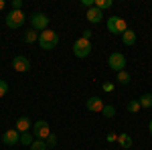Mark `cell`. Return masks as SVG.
<instances>
[{
	"mask_svg": "<svg viewBox=\"0 0 152 150\" xmlns=\"http://www.w3.org/2000/svg\"><path fill=\"white\" fill-rule=\"evenodd\" d=\"M39 45L41 49H45V51H51V49H55L59 45V35L55 31H43L41 35H39Z\"/></svg>",
	"mask_w": 152,
	"mask_h": 150,
	"instance_id": "cell-1",
	"label": "cell"
},
{
	"mask_svg": "<svg viewBox=\"0 0 152 150\" xmlns=\"http://www.w3.org/2000/svg\"><path fill=\"white\" fill-rule=\"evenodd\" d=\"M107 31L112 33V35H124L126 31H128V24L124 18H120V16H110L107 18Z\"/></svg>",
	"mask_w": 152,
	"mask_h": 150,
	"instance_id": "cell-2",
	"label": "cell"
},
{
	"mask_svg": "<svg viewBox=\"0 0 152 150\" xmlns=\"http://www.w3.org/2000/svg\"><path fill=\"white\" fill-rule=\"evenodd\" d=\"M89 53H91V43L87 41V39H77L75 43H73V55L79 59H85L89 57Z\"/></svg>",
	"mask_w": 152,
	"mask_h": 150,
	"instance_id": "cell-3",
	"label": "cell"
},
{
	"mask_svg": "<svg viewBox=\"0 0 152 150\" xmlns=\"http://www.w3.org/2000/svg\"><path fill=\"white\" fill-rule=\"evenodd\" d=\"M33 136L37 140H47L51 136V128H49V122L45 120H37L33 124Z\"/></svg>",
	"mask_w": 152,
	"mask_h": 150,
	"instance_id": "cell-4",
	"label": "cell"
},
{
	"mask_svg": "<svg viewBox=\"0 0 152 150\" xmlns=\"http://www.w3.org/2000/svg\"><path fill=\"white\" fill-rule=\"evenodd\" d=\"M26 20V16H24L23 10H10L6 14V26L8 29H20Z\"/></svg>",
	"mask_w": 152,
	"mask_h": 150,
	"instance_id": "cell-5",
	"label": "cell"
},
{
	"mask_svg": "<svg viewBox=\"0 0 152 150\" xmlns=\"http://www.w3.org/2000/svg\"><path fill=\"white\" fill-rule=\"evenodd\" d=\"M107 65H110V69L120 73V71L126 69V57L122 55V53H112L110 59H107Z\"/></svg>",
	"mask_w": 152,
	"mask_h": 150,
	"instance_id": "cell-6",
	"label": "cell"
},
{
	"mask_svg": "<svg viewBox=\"0 0 152 150\" xmlns=\"http://www.w3.org/2000/svg\"><path fill=\"white\" fill-rule=\"evenodd\" d=\"M31 24H33V29L35 31H47L49 26V16L47 14H43V12H35L33 16H31Z\"/></svg>",
	"mask_w": 152,
	"mask_h": 150,
	"instance_id": "cell-7",
	"label": "cell"
},
{
	"mask_svg": "<svg viewBox=\"0 0 152 150\" xmlns=\"http://www.w3.org/2000/svg\"><path fill=\"white\" fill-rule=\"evenodd\" d=\"M12 67H14V71H18V73H26V71H31V61H28V57H24V55H16V57L12 59Z\"/></svg>",
	"mask_w": 152,
	"mask_h": 150,
	"instance_id": "cell-8",
	"label": "cell"
},
{
	"mask_svg": "<svg viewBox=\"0 0 152 150\" xmlns=\"http://www.w3.org/2000/svg\"><path fill=\"white\" fill-rule=\"evenodd\" d=\"M2 142L6 144V146H14V144H18L20 142V132L14 128V130H6L4 134H2Z\"/></svg>",
	"mask_w": 152,
	"mask_h": 150,
	"instance_id": "cell-9",
	"label": "cell"
},
{
	"mask_svg": "<svg viewBox=\"0 0 152 150\" xmlns=\"http://www.w3.org/2000/svg\"><path fill=\"white\" fill-rule=\"evenodd\" d=\"M87 110H89V112H95V114H97V112H104V102H102V97H97V95H91V97H87Z\"/></svg>",
	"mask_w": 152,
	"mask_h": 150,
	"instance_id": "cell-10",
	"label": "cell"
},
{
	"mask_svg": "<svg viewBox=\"0 0 152 150\" xmlns=\"http://www.w3.org/2000/svg\"><path fill=\"white\" fill-rule=\"evenodd\" d=\"M102 18H104V10H99V8H95V6H91V8L87 10V20L91 24L102 23Z\"/></svg>",
	"mask_w": 152,
	"mask_h": 150,
	"instance_id": "cell-11",
	"label": "cell"
},
{
	"mask_svg": "<svg viewBox=\"0 0 152 150\" xmlns=\"http://www.w3.org/2000/svg\"><path fill=\"white\" fill-rule=\"evenodd\" d=\"M16 130H18L20 134L31 132V130H33V122H31L26 116H23V118H18V120H16Z\"/></svg>",
	"mask_w": 152,
	"mask_h": 150,
	"instance_id": "cell-12",
	"label": "cell"
},
{
	"mask_svg": "<svg viewBox=\"0 0 152 150\" xmlns=\"http://www.w3.org/2000/svg\"><path fill=\"white\" fill-rule=\"evenodd\" d=\"M122 41H124V45L132 47L134 43H136V31H132V29H128L124 35H122Z\"/></svg>",
	"mask_w": 152,
	"mask_h": 150,
	"instance_id": "cell-13",
	"label": "cell"
},
{
	"mask_svg": "<svg viewBox=\"0 0 152 150\" xmlns=\"http://www.w3.org/2000/svg\"><path fill=\"white\" fill-rule=\"evenodd\" d=\"M118 144H120V146H122V148H132V136H130V134H120V136H118Z\"/></svg>",
	"mask_w": 152,
	"mask_h": 150,
	"instance_id": "cell-14",
	"label": "cell"
},
{
	"mask_svg": "<svg viewBox=\"0 0 152 150\" xmlns=\"http://www.w3.org/2000/svg\"><path fill=\"white\" fill-rule=\"evenodd\" d=\"M130 79H132V77H130V73H128L126 69H124V71H120V73H116V81L120 83V85H128Z\"/></svg>",
	"mask_w": 152,
	"mask_h": 150,
	"instance_id": "cell-15",
	"label": "cell"
},
{
	"mask_svg": "<svg viewBox=\"0 0 152 150\" xmlns=\"http://www.w3.org/2000/svg\"><path fill=\"white\" fill-rule=\"evenodd\" d=\"M138 102H140V105L144 108V110H150L152 108V93H144Z\"/></svg>",
	"mask_w": 152,
	"mask_h": 150,
	"instance_id": "cell-16",
	"label": "cell"
},
{
	"mask_svg": "<svg viewBox=\"0 0 152 150\" xmlns=\"http://www.w3.org/2000/svg\"><path fill=\"white\" fill-rule=\"evenodd\" d=\"M35 41H39V33H37L35 29H28L24 33V43H35Z\"/></svg>",
	"mask_w": 152,
	"mask_h": 150,
	"instance_id": "cell-17",
	"label": "cell"
},
{
	"mask_svg": "<svg viewBox=\"0 0 152 150\" xmlns=\"http://www.w3.org/2000/svg\"><path fill=\"white\" fill-rule=\"evenodd\" d=\"M112 6H114L112 0H95V8H99V10H107Z\"/></svg>",
	"mask_w": 152,
	"mask_h": 150,
	"instance_id": "cell-18",
	"label": "cell"
},
{
	"mask_svg": "<svg viewBox=\"0 0 152 150\" xmlns=\"http://www.w3.org/2000/svg\"><path fill=\"white\" fill-rule=\"evenodd\" d=\"M140 110H142V105H140V102H138V100L128 102V112H130V114H138Z\"/></svg>",
	"mask_w": 152,
	"mask_h": 150,
	"instance_id": "cell-19",
	"label": "cell"
},
{
	"mask_svg": "<svg viewBox=\"0 0 152 150\" xmlns=\"http://www.w3.org/2000/svg\"><path fill=\"white\" fill-rule=\"evenodd\" d=\"M20 142H23L24 146H31V144L35 142V136H33L31 132H24V134H20Z\"/></svg>",
	"mask_w": 152,
	"mask_h": 150,
	"instance_id": "cell-20",
	"label": "cell"
},
{
	"mask_svg": "<svg viewBox=\"0 0 152 150\" xmlns=\"http://www.w3.org/2000/svg\"><path fill=\"white\" fill-rule=\"evenodd\" d=\"M31 150H49V148H47V142H45V140H37L35 138V142L31 144Z\"/></svg>",
	"mask_w": 152,
	"mask_h": 150,
	"instance_id": "cell-21",
	"label": "cell"
},
{
	"mask_svg": "<svg viewBox=\"0 0 152 150\" xmlns=\"http://www.w3.org/2000/svg\"><path fill=\"white\" fill-rule=\"evenodd\" d=\"M45 142H47V148L49 150H55V148H57V136H55L53 132H51V136H49Z\"/></svg>",
	"mask_w": 152,
	"mask_h": 150,
	"instance_id": "cell-22",
	"label": "cell"
},
{
	"mask_svg": "<svg viewBox=\"0 0 152 150\" xmlns=\"http://www.w3.org/2000/svg\"><path fill=\"white\" fill-rule=\"evenodd\" d=\"M102 114H104L105 118H114V116H116V108H114V105H104V112H102Z\"/></svg>",
	"mask_w": 152,
	"mask_h": 150,
	"instance_id": "cell-23",
	"label": "cell"
},
{
	"mask_svg": "<svg viewBox=\"0 0 152 150\" xmlns=\"http://www.w3.org/2000/svg\"><path fill=\"white\" fill-rule=\"evenodd\" d=\"M6 93H8V83L4 79H0V97H4Z\"/></svg>",
	"mask_w": 152,
	"mask_h": 150,
	"instance_id": "cell-24",
	"label": "cell"
},
{
	"mask_svg": "<svg viewBox=\"0 0 152 150\" xmlns=\"http://www.w3.org/2000/svg\"><path fill=\"white\" fill-rule=\"evenodd\" d=\"M12 10H23V2L20 0H14L12 2Z\"/></svg>",
	"mask_w": 152,
	"mask_h": 150,
	"instance_id": "cell-25",
	"label": "cell"
},
{
	"mask_svg": "<svg viewBox=\"0 0 152 150\" xmlns=\"http://www.w3.org/2000/svg\"><path fill=\"white\" fill-rule=\"evenodd\" d=\"M105 140H107V142H118V136L114 134V132H110V134L105 136Z\"/></svg>",
	"mask_w": 152,
	"mask_h": 150,
	"instance_id": "cell-26",
	"label": "cell"
},
{
	"mask_svg": "<svg viewBox=\"0 0 152 150\" xmlns=\"http://www.w3.org/2000/svg\"><path fill=\"white\" fill-rule=\"evenodd\" d=\"M104 91L112 93V91H114V83H104Z\"/></svg>",
	"mask_w": 152,
	"mask_h": 150,
	"instance_id": "cell-27",
	"label": "cell"
},
{
	"mask_svg": "<svg viewBox=\"0 0 152 150\" xmlns=\"http://www.w3.org/2000/svg\"><path fill=\"white\" fill-rule=\"evenodd\" d=\"M81 6H87V10H89V8L94 6V2H91V0H81Z\"/></svg>",
	"mask_w": 152,
	"mask_h": 150,
	"instance_id": "cell-28",
	"label": "cell"
},
{
	"mask_svg": "<svg viewBox=\"0 0 152 150\" xmlns=\"http://www.w3.org/2000/svg\"><path fill=\"white\" fill-rule=\"evenodd\" d=\"M81 37H83V39H87V41H89V39H91V31H83V33H81Z\"/></svg>",
	"mask_w": 152,
	"mask_h": 150,
	"instance_id": "cell-29",
	"label": "cell"
},
{
	"mask_svg": "<svg viewBox=\"0 0 152 150\" xmlns=\"http://www.w3.org/2000/svg\"><path fill=\"white\" fill-rule=\"evenodd\" d=\"M4 4H6V2H4V0H0V10L4 8Z\"/></svg>",
	"mask_w": 152,
	"mask_h": 150,
	"instance_id": "cell-30",
	"label": "cell"
},
{
	"mask_svg": "<svg viewBox=\"0 0 152 150\" xmlns=\"http://www.w3.org/2000/svg\"><path fill=\"white\" fill-rule=\"evenodd\" d=\"M148 130H150V136H152V120H150V124H148Z\"/></svg>",
	"mask_w": 152,
	"mask_h": 150,
	"instance_id": "cell-31",
	"label": "cell"
}]
</instances>
